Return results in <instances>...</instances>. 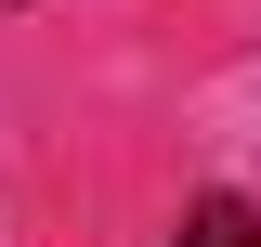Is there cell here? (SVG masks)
<instances>
[{"mask_svg":"<svg viewBox=\"0 0 261 247\" xmlns=\"http://www.w3.org/2000/svg\"><path fill=\"white\" fill-rule=\"evenodd\" d=\"M183 247H261V208H248V195H196V208H183Z\"/></svg>","mask_w":261,"mask_h":247,"instance_id":"cell-1","label":"cell"}]
</instances>
